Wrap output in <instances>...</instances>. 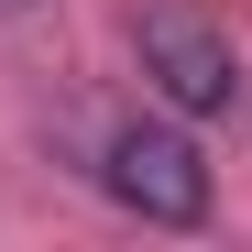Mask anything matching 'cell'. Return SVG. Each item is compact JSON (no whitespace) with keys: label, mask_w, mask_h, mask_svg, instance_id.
Masks as SVG:
<instances>
[{"label":"cell","mask_w":252,"mask_h":252,"mask_svg":"<svg viewBox=\"0 0 252 252\" xmlns=\"http://www.w3.org/2000/svg\"><path fill=\"white\" fill-rule=\"evenodd\" d=\"M99 176H110L121 208H143V220H164V230H197L208 220V164H197V143L176 132V121H121L110 154H99Z\"/></svg>","instance_id":"obj_1"},{"label":"cell","mask_w":252,"mask_h":252,"mask_svg":"<svg viewBox=\"0 0 252 252\" xmlns=\"http://www.w3.org/2000/svg\"><path fill=\"white\" fill-rule=\"evenodd\" d=\"M143 77H154L176 110L208 121V110L241 99V44H230V22L197 11V0H154V11H143Z\"/></svg>","instance_id":"obj_2"},{"label":"cell","mask_w":252,"mask_h":252,"mask_svg":"<svg viewBox=\"0 0 252 252\" xmlns=\"http://www.w3.org/2000/svg\"><path fill=\"white\" fill-rule=\"evenodd\" d=\"M0 11H33V0H0Z\"/></svg>","instance_id":"obj_3"}]
</instances>
